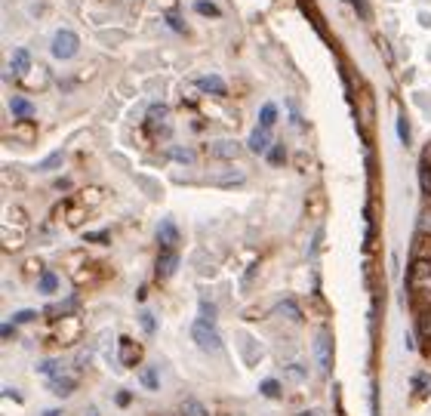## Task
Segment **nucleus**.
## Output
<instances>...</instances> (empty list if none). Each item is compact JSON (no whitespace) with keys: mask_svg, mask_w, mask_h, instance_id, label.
I'll return each mask as SVG.
<instances>
[{"mask_svg":"<svg viewBox=\"0 0 431 416\" xmlns=\"http://www.w3.org/2000/svg\"><path fill=\"white\" fill-rule=\"evenodd\" d=\"M406 290L419 305L431 302V259L428 256H413L410 274H406Z\"/></svg>","mask_w":431,"mask_h":416,"instance_id":"obj_1","label":"nucleus"},{"mask_svg":"<svg viewBox=\"0 0 431 416\" xmlns=\"http://www.w3.org/2000/svg\"><path fill=\"white\" fill-rule=\"evenodd\" d=\"M25 237H28V219H25V213L16 207V210H10L3 219V247L18 250L25 244Z\"/></svg>","mask_w":431,"mask_h":416,"instance_id":"obj_2","label":"nucleus"},{"mask_svg":"<svg viewBox=\"0 0 431 416\" xmlns=\"http://www.w3.org/2000/svg\"><path fill=\"white\" fill-rule=\"evenodd\" d=\"M191 339H194L203 352H222L219 333H216V327H213V324H207V321H194V324H191Z\"/></svg>","mask_w":431,"mask_h":416,"instance_id":"obj_3","label":"nucleus"},{"mask_svg":"<svg viewBox=\"0 0 431 416\" xmlns=\"http://www.w3.org/2000/svg\"><path fill=\"white\" fill-rule=\"evenodd\" d=\"M77 34L74 31H65V28H62V31H55V38H53V56L55 59H74L77 56Z\"/></svg>","mask_w":431,"mask_h":416,"instance_id":"obj_4","label":"nucleus"},{"mask_svg":"<svg viewBox=\"0 0 431 416\" xmlns=\"http://www.w3.org/2000/svg\"><path fill=\"white\" fill-rule=\"evenodd\" d=\"M314 364H317L320 373H330V367H332V339H330V333H320L317 339H314Z\"/></svg>","mask_w":431,"mask_h":416,"instance_id":"obj_5","label":"nucleus"},{"mask_svg":"<svg viewBox=\"0 0 431 416\" xmlns=\"http://www.w3.org/2000/svg\"><path fill=\"white\" fill-rule=\"evenodd\" d=\"M176 265H179V253L172 247H164V253L157 259V278H170L176 272Z\"/></svg>","mask_w":431,"mask_h":416,"instance_id":"obj_6","label":"nucleus"},{"mask_svg":"<svg viewBox=\"0 0 431 416\" xmlns=\"http://www.w3.org/2000/svg\"><path fill=\"white\" fill-rule=\"evenodd\" d=\"M209 155L219 157V161H231V157L240 155V145L231 142V139H222V142H213V145H209Z\"/></svg>","mask_w":431,"mask_h":416,"instance_id":"obj_7","label":"nucleus"},{"mask_svg":"<svg viewBox=\"0 0 431 416\" xmlns=\"http://www.w3.org/2000/svg\"><path fill=\"white\" fill-rule=\"evenodd\" d=\"M271 148V130L268 127H256L250 136V151H256V155H265V151Z\"/></svg>","mask_w":431,"mask_h":416,"instance_id":"obj_8","label":"nucleus"},{"mask_svg":"<svg viewBox=\"0 0 431 416\" xmlns=\"http://www.w3.org/2000/svg\"><path fill=\"white\" fill-rule=\"evenodd\" d=\"M28 68H31V53L18 47V50L12 53V75H16V77H25V75H28Z\"/></svg>","mask_w":431,"mask_h":416,"instance_id":"obj_9","label":"nucleus"},{"mask_svg":"<svg viewBox=\"0 0 431 416\" xmlns=\"http://www.w3.org/2000/svg\"><path fill=\"white\" fill-rule=\"evenodd\" d=\"M160 124H166V105H151V108H148L145 127L151 133H160Z\"/></svg>","mask_w":431,"mask_h":416,"instance_id":"obj_10","label":"nucleus"},{"mask_svg":"<svg viewBox=\"0 0 431 416\" xmlns=\"http://www.w3.org/2000/svg\"><path fill=\"white\" fill-rule=\"evenodd\" d=\"M74 385H77V382H74V376H62V373H59V376H49V389H53L55 395H62V398L71 395Z\"/></svg>","mask_w":431,"mask_h":416,"instance_id":"obj_11","label":"nucleus"},{"mask_svg":"<svg viewBox=\"0 0 431 416\" xmlns=\"http://www.w3.org/2000/svg\"><path fill=\"white\" fill-rule=\"evenodd\" d=\"M197 87H200L203 93L225 96V81H222V77H216V75H207V77H200V81H197Z\"/></svg>","mask_w":431,"mask_h":416,"instance_id":"obj_12","label":"nucleus"},{"mask_svg":"<svg viewBox=\"0 0 431 416\" xmlns=\"http://www.w3.org/2000/svg\"><path fill=\"white\" fill-rule=\"evenodd\" d=\"M157 237H160V244L164 247H176V241H179V231H176V225L166 219V222H160V229H157Z\"/></svg>","mask_w":431,"mask_h":416,"instance_id":"obj_13","label":"nucleus"},{"mask_svg":"<svg viewBox=\"0 0 431 416\" xmlns=\"http://www.w3.org/2000/svg\"><path fill=\"white\" fill-rule=\"evenodd\" d=\"M240 182H244V173H240V170H231V173L213 176V185H219V188H231V185H240Z\"/></svg>","mask_w":431,"mask_h":416,"instance_id":"obj_14","label":"nucleus"},{"mask_svg":"<svg viewBox=\"0 0 431 416\" xmlns=\"http://www.w3.org/2000/svg\"><path fill=\"white\" fill-rule=\"evenodd\" d=\"M419 185L431 198V157H422V164H419Z\"/></svg>","mask_w":431,"mask_h":416,"instance_id":"obj_15","label":"nucleus"},{"mask_svg":"<svg viewBox=\"0 0 431 416\" xmlns=\"http://www.w3.org/2000/svg\"><path fill=\"white\" fill-rule=\"evenodd\" d=\"M274 120H277V108L271 105V102H265L262 105V112H259V127H274Z\"/></svg>","mask_w":431,"mask_h":416,"instance_id":"obj_16","label":"nucleus"},{"mask_svg":"<svg viewBox=\"0 0 431 416\" xmlns=\"http://www.w3.org/2000/svg\"><path fill=\"white\" fill-rule=\"evenodd\" d=\"M10 108H12V114H16V118H28V114H31V102L22 99V96H16V99L10 102Z\"/></svg>","mask_w":431,"mask_h":416,"instance_id":"obj_17","label":"nucleus"},{"mask_svg":"<svg viewBox=\"0 0 431 416\" xmlns=\"http://www.w3.org/2000/svg\"><path fill=\"white\" fill-rule=\"evenodd\" d=\"M182 416H209L207 407H203L200 401H185L182 404Z\"/></svg>","mask_w":431,"mask_h":416,"instance_id":"obj_18","label":"nucleus"},{"mask_svg":"<svg viewBox=\"0 0 431 416\" xmlns=\"http://www.w3.org/2000/svg\"><path fill=\"white\" fill-rule=\"evenodd\" d=\"M139 358H142V348H135L129 339H123V364H133Z\"/></svg>","mask_w":431,"mask_h":416,"instance_id":"obj_19","label":"nucleus"},{"mask_svg":"<svg viewBox=\"0 0 431 416\" xmlns=\"http://www.w3.org/2000/svg\"><path fill=\"white\" fill-rule=\"evenodd\" d=\"M55 287H59V278H55L53 272H43L40 274V293H55Z\"/></svg>","mask_w":431,"mask_h":416,"instance_id":"obj_20","label":"nucleus"},{"mask_svg":"<svg viewBox=\"0 0 431 416\" xmlns=\"http://www.w3.org/2000/svg\"><path fill=\"white\" fill-rule=\"evenodd\" d=\"M139 379H142V385H145V389H157V373H154V367H145V370L139 373Z\"/></svg>","mask_w":431,"mask_h":416,"instance_id":"obj_21","label":"nucleus"},{"mask_svg":"<svg viewBox=\"0 0 431 416\" xmlns=\"http://www.w3.org/2000/svg\"><path fill=\"white\" fill-rule=\"evenodd\" d=\"M419 333H422V339L431 342V311H425V315L419 317Z\"/></svg>","mask_w":431,"mask_h":416,"instance_id":"obj_22","label":"nucleus"},{"mask_svg":"<svg viewBox=\"0 0 431 416\" xmlns=\"http://www.w3.org/2000/svg\"><path fill=\"white\" fill-rule=\"evenodd\" d=\"M419 235L431 237V210H425L422 216H419Z\"/></svg>","mask_w":431,"mask_h":416,"instance_id":"obj_23","label":"nucleus"},{"mask_svg":"<svg viewBox=\"0 0 431 416\" xmlns=\"http://www.w3.org/2000/svg\"><path fill=\"white\" fill-rule=\"evenodd\" d=\"M200 321H207V324H216V305H209L207 299L200 302Z\"/></svg>","mask_w":431,"mask_h":416,"instance_id":"obj_24","label":"nucleus"},{"mask_svg":"<svg viewBox=\"0 0 431 416\" xmlns=\"http://www.w3.org/2000/svg\"><path fill=\"white\" fill-rule=\"evenodd\" d=\"M37 373H47V376H59L62 367L55 364V361H43V364H37Z\"/></svg>","mask_w":431,"mask_h":416,"instance_id":"obj_25","label":"nucleus"},{"mask_svg":"<svg viewBox=\"0 0 431 416\" xmlns=\"http://www.w3.org/2000/svg\"><path fill=\"white\" fill-rule=\"evenodd\" d=\"M262 395L265 398H277V395H280V385H277L274 379H265V382H262Z\"/></svg>","mask_w":431,"mask_h":416,"instance_id":"obj_26","label":"nucleus"},{"mask_svg":"<svg viewBox=\"0 0 431 416\" xmlns=\"http://www.w3.org/2000/svg\"><path fill=\"white\" fill-rule=\"evenodd\" d=\"M197 13H200V16H219V10H216L213 7V3H209V0H197Z\"/></svg>","mask_w":431,"mask_h":416,"instance_id":"obj_27","label":"nucleus"},{"mask_svg":"<svg viewBox=\"0 0 431 416\" xmlns=\"http://www.w3.org/2000/svg\"><path fill=\"white\" fill-rule=\"evenodd\" d=\"M16 133L25 139V142H31V139H34V127H31L28 120H25V124H18V127H16Z\"/></svg>","mask_w":431,"mask_h":416,"instance_id":"obj_28","label":"nucleus"},{"mask_svg":"<svg viewBox=\"0 0 431 416\" xmlns=\"http://www.w3.org/2000/svg\"><path fill=\"white\" fill-rule=\"evenodd\" d=\"M277 311H283V315H289V317H293V321H299V309H296V305L293 302H280V305H277Z\"/></svg>","mask_w":431,"mask_h":416,"instance_id":"obj_29","label":"nucleus"},{"mask_svg":"<svg viewBox=\"0 0 431 416\" xmlns=\"http://www.w3.org/2000/svg\"><path fill=\"white\" fill-rule=\"evenodd\" d=\"M59 164H62V151H55V155H49L47 161L40 164V170H55V167H59Z\"/></svg>","mask_w":431,"mask_h":416,"instance_id":"obj_30","label":"nucleus"},{"mask_svg":"<svg viewBox=\"0 0 431 416\" xmlns=\"http://www.w3.org/2000/svg\"><path fill=\"white\" fill-rule=\"evenodd\" d=\"M172 157H176V161H182V164L194 161V155H191V151H185V148H172Z\"/></svg>","mask_w":431,"mask_h":416,"instance_id":"obj_31","label":"nucleus"},{"mask_svg":"<svg viewBox=\"0 0 431 416\" xmlns=\"http://www.w3.org/2000/svg\"><path fill=\"white\" fill-rule=\"evenodd\" d=\"M397 136H400V142H404V145H410V133H406V120L404 118L397 120Z\"/></svg>","mask_w":431,"mask_h":416,"instance_id":"obj_32","label":"nucleus"},{"mask_svg":"<svg viewBox=\"0 0 431 416\" xmlns=\"http://www.w3.org/2000/svg\"><path fill=\"white\" fill-rule=\"evenodd\" d=\"M268 161H271V164H280V161H283V148H280V145H274V148L268 151Z\"/></svg>","mask_w":431,"mask_h":416,"instance_id":"obj_33","label":"nucleus"},{"mask_svg":"<svg viewBox=\"0 0 431 416\" xmlns=\"http://www.w3.org/2000/svg\"><path fill=\"white\" fill-rule=\"evenodd\" d=\"M34 317V311H18L16 315V324H25V321H31Z\"/></svg>","mask_w":431,"mask_h":416,"instance_id":"obj_34","label":"nucleus"},{"mask_svg":"<svg viewBox=\"0 0 431 416\" xmlns=\"http://www.w3.org/2000/svg\"><path fill=\"white\" fill-rule=\"evenodd\" d=\"M142 327H145L148 333H154V321H151V315H142Z\"/></svg>","mask_w":431,"mask_h":416,"instance_id":"obj_35","label":"nucleus"},{"mask_svg":"<svg viewBox=\"0 0 431 416\" xmlns=\"http://www.w3.org/2000/svg\"><path fill=\"white\" fill-rule=\"evenodd\" d=\"M419 22H422V25H431V16H428V13H422V16H419Z\"/></svg>","mask_w":431,"mask_h":416,"instance_id":"obj_36","label":"nucleus"},{"mask_svg":"<svg viewBox=\"0 0 431 416\" xmlns=\"http://www.w3.org/2000/svg\"><path fill=\"white\" fill-rule=\"evenodd\" d=\"M299 416H317V413H314V410H305V413H299Z\"/></svg>","mask_w":431,"mask_h":416,"instance_id":"obj_37","label":"nucleus"},{"mask_svg":"<svg viewBox=\"0 0 431 416\" xmlns=\"http://www.w3.org/2000/svg\"><path fill=\"white\" fill-rule=\"evenodd\" d=\"M86 416H96V410H86Z\"/></svg>","mask_w":431,"mask_h":416,"instance_id":"obj_38","label":"nucleus"},{"mask_svg":"<svg viewBox=\"0 0 431 416\" xmlns=\"http://www.w3.org/2000/svg\"><path fill=\"white\" fill-rule=\"evenodd\" d=\"M47 416H55V410H49V413H47Z\"/></svg>","mask_w":431,"mask_h":416,"instance_id":"obj_39","label":"nucleus"}]
</instances>
